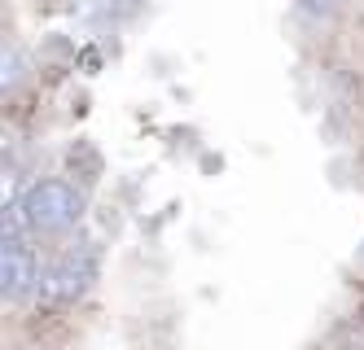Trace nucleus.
<instances>
[{
	"instance_id": "f257e3e1",
	"label": "nucleus",
	"mask_w": 364,
	"mask_h": 350,
	"mask_svg": "<svg viewBox=\"0 0 364 350\" xmlns=\"http://www.w3.org/2000/svg\"><path fill=\"white\" fill-rule=\"evenodd\" d=\"M22 206H27L31 228H40V232H66V228L80 224V214H84V197L75 193L70 184H62V180L31 184L27 197H22Z\"/></svg>"
},
{
	"instance_id": "f03ea898",
	"label": "nucleus",
	"mask_w": 364,
	"mask_h": 350,
	"mask_svg": "<svg viewBox=\"0 0 364 350\" xmlns=\"http://www.w3.org/2000/svg\"><path fill=\"white\" fill-rule=\"evenodd\" d=\"M36 280H40V267H36L31 246H22V236H5V250H0V285H5V298H22Z\"/></svg>"
},
{
	"instance_id": "7ed1b4c3",
	"label": "nucleus",
	"mask_w": 364,
	"mask_h": 350,
	"mask_svg": "<svg viewBox=\"0 0 364 350\" xmlns=\"http://www.w3.org/2000/svg\"><path fill=\"white\" fill-rule=\"evenodd\" d=\"M88 280H92V258H75V254H66L53 272L44 276V285H40V293L48 302H75L80 293L88 289Z\"/></svg>"
},
{
	"instance_id": "20e7f679",
	"label": "nucleus",
	"mask_w": 364,
	"mask_h": 350,
	"mask_svg": "<svg viewBox=\"0 0 364 350\" xmlns=\"http://www.w3.org/2000/svg\"><path fill=\"white\" fill-rule=\"evenodd\" d=\"M303 5H307V9H316V13H329V9H333V0H303Z\"/></svg>"
}]
</instances>
